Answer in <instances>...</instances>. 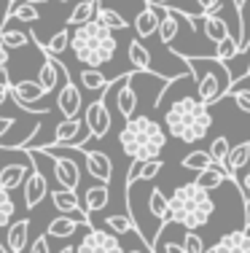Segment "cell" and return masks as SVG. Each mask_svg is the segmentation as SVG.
<instances>
[{"label": "cell", "instance_id": "obj_1", "mask_svg": "<svg viewBox=\"0 0 250 253\" xmlns=\"http://www.w3.org/2000/svg\"><path fill=\"white\" fill-rule=\"evenodd\" d=\"M70 51L86 68H105V65H110L116 59V51H118L116 33L105 25H100L97 19H92L81 27H73Z\"/></svg>", "mask_w": 250, "mask_h": 253}, {"label": "cell", "instance_id": "obj_2", "mask_svg": "<svg viewBox=\"0 0 250 253\" xmlns=\"http://www.w3.org/2000/svg\"><path fill=\"white\" fill-rule=\"evenodd\" d=\"M164 129L172 137H178L180 143H199L207 132L213 129V116L207 111V105L199 97H180L175 100L164 113Z\"/></svg>", "mask_w": 250, "mask_h": 253}, {"label": "cell", "instance_id": "obj_3", "mask_svg": "<svg viewBox=\"0 0 250 253\" xmlns=\"http://www.w3.org/2000/svg\"><path fill=\"white\" fill-rule=\"evenodd\" d=\"M213 213H215V202H213L210 191H205L196 180L178 186L170 194V221L183 226L186 232L207 226Z\"/></svg>", "mask_w": 250, "mask_h": 253}, {"label": "cell", "instance_id": "obj_4", "mask_svg": "<svg viewBox=\"0 0 250 253\" xmlns=\"http://www.w3.org/2000/svg\"><path fill=\"white\" fill-rule=\"evenodd\" d=\"M180 59H186V65L191 68L194 84H196V97L205 102L207 108L215 105L218 100L229 97V92L234 89V78L231 70L226 68L221 59L215 57H196V54H183L175 51Z\"/></svg>", "mask_w": 250, "mask_h": 253}, {"label": "cell", "instance_id": "obj_5", "mask_svg": "<svg viewBox=\"0 0 250 253\" xmlns=\"http://www.w3.org/2000/svg\"><path fill=\"white\" fill-rule=\"evenodd\" d=\"M118 146L129 159H159L167 148V129L148 116H135L124 122L118 132Z\"/></svg>", "mask_w": 250, "mask_h": 253}, {"label": "cell", "instance_id": "obj_6", "mask_svg": "<svg viewBox=\"0 0 250 253\" xmlns=\"http://www.w3.org/2000/svg\"><path fill=\"white\" fill-rule=\"evenodd\" d=\"M105 97H108V92L100 94V97H94L86 108H83V124H86V129H89L92 137H105L110 132L113 119H110L108 105H105Z\"/></svg>", "mask_w": 250, "mask_h": 253}, {"label": "cell", "instance_id": "obj_7", "mask_svg": "<svg viewBox=\"0 0 250 253\" xmlns=\"http://www.w3.org/2000/svg\"><path fill=\"white\" fill-rule=\"evenodd\" d=\"M57 65H59V73L65 76V84H62V89H59V94H57V108H59V113H62V119H78V113L83 108L81 89L75 86L73 78L68 76V68H65L62 62H57Z\"/></svg>", "mask_w": 250, "mask_h": 253}, {"label": "cell", "instance_id": "obj_8", "mask_svg": "<svg viewBox=\"0 0 250 253\" xmlns=\"http://www.w3.org/2000/svg\"><path fill=\"white\" fill-rule=\"evenodd\" d=\"M38 151L46 154V156H51V162H54V180H57V186L70 189V191L78 189V183H81V170H78V165H75L70 156H62V154L51 151V148H43V146H40Z\"/></svg>", "mask_w": 250, "mask_h": 253}, {"label": "cell", "instance_id": "obj_9", "mask_svg": "<svg viewBox=\"0 0 250 253\" xmlns=\"http://www.w3.org/2000/svg\"><path fill=\"white\" fill-rule=\"evenodd\" d=\"M135 73H138V70H135ZM135 73H121L113 81V86H116V111L124 122L135 119V108H138V92H135L132 84H129L135 78Z\"/></svg>", "mask_w": 250, "mask_h": 253}, {"label": "cell", "instance_id": "obj_10", "mask_svg": "<svg viewBox=\"0 0 250 253\" xmlns=\"http://www.w3.org/2000/svg\"><path fill=\"white\" fill-rule=\"evenodd\" d=\"M153 8L159 11V30H156L159 43H162L164 49H170L172 41L180 33V8H167V5H153Z\"/></svg>", "mask_w": 250, "mask_h": 253}, {"label": "cell", "instance_id": "obj_11", "mask_svg": "<svg viewBox=\"0 0 250 253\" xmlns=\"http://www.w3.org/2000/svg\"><path fill=\"white\" fill-rule=\"evenodd\" d=\"M78 151L83 154V159H86L89 175H92L94 180H100V183H110V178H113V162H110V156L105 154V151H89V148H78Z\"/></svg>", "mask_w": 250, "mask_h": 253}, {"label": "cell", "instance_id": "obj_12", "mask_svg": "<svg viewBox=\"0 0 250 253\" xmlns=\"http://www.w3.org/2000/svg\"><path fill=\"white\" fill-rule=\"evenodd\" d=\"M43 94H46V89L40 86L38 81H27V78L25 81H16V84L11 81V97H14L16 105H19L22 111H27V113H30V108H33L35 102L43 97Z\"/></svg>", "mask_w": 250, "mask_h": 253}, {"label": "cell", "instance_id": "obj_13", "mask_svg": "<svg viewBox=\"0 0 250 253\" xmlns=\"http://www.w3.org/2000/svg\"><path fill=\"white\" fill-rule=\"evenodd\" d=\"M248 165H250V140H242V143H237V146H231L229 159H226V165H223V172H226V178H229V183L234 186V189H240L237 170H242V167H248Z\"/></svg>", "mask_w": 250, "mask_h": 253}, {"label": "cell", "instance_id": "obj_14", "mask_svg": "<svg viewBox=\"0 0 250 253\" xmlns=\"http://www.w3.org/2000/svg\"><path fill=\"white\" fill-rule=\"evenodd\" d=\"M22 189H25V205L33 210V208H38V205L46 200V194H49V180H46L43 172L33 165V170H30V175H27Z\"/></svg>", "mask_w": 250, "mask_h": 253}, {"label": "cell", "instance_id": "obj_15", "mask_svg": "<svg viewBox=\"0 0 250 253\" xmlns=\"http://www.w3.org/2000/svg\"><path fill=\"white\" fill-rule=\"evenodd\" d=\"M164 170V162L162 159H132V165H129V172H127V180H124V189H132L138 180H151L156 178L159 172Z\"/></svg>", "mask_w": 250, "mask_h": 253}, {"label": "cell", "instance_id": "obj_16", "mask_svg": "<svg viewBox=\"0 0 250 253\" xmlns=\"http://www.w3.org/2000/svg\"><path fill=\"white\" fill-rule=\"evenodd\" d=\"M51 194V202H54V208H57V213H65V215H70V213H78V218L83 221V224H89V213H83V208H81V202H78V194L75 191H70V189H54V191H49Z\"/></svg>", "mask_w": 250, "mask_h": 253}, {"label": "cell", "instance_id": "obj_17", "mask_svg": "<svg viewBox=\"0 0 250 253\" xmlns=\"http://www.w3.org/2000/svg\"><path fill=\"white\" fill-rule=\"evenodd\" d=\"M210 253H250V234L245 229L229 232L210 248Z\"/></svg>", "mask_w": 250, "mask_h": 253}, {"label": "cell", "instance_id": "obj_18", "mask_svg": "<svg viewBox=\"0 0 250 253\" xmlns=\"http://www.w3.org/2000/svg\"><path fill=\"white\" fill-rule=\"evenodd\" d=\"M148 208H151V215L159 226V234H162L164 229L172 224L170 221V197H164L162 189H151V194H148Z\"/></svg>", "mask_w": 250, "mask_h": 253}, {"label": "cell", "instance_id": "obj_19", "mask_svg": "<svg viewBox=\"0 0 250 253\" xmlns=\"http://www.w3.org/2000/svg\"><path fill=\"white\" fill-rule=\"evenodd\" d=\"M202 33H205V38L210 41V43H221V41L229 38V22L223 19L221 14H202Z\"/></svg>", "mask_w": 250, "mask_h": 253}, {"label": "cell", "instance_id": "obj_20", "mask_svg": "<svg viewBox=\"0 0 250 253\" xmlns=\"http://www.w3.org/2000/svg\"><path fill=\"white\" fill-rule=\"evenodd\" d=\"M30 240V218H19L11 221V226L5 229V245H8L11 253H25Z\"/></svg>", "mask_w": 250, "mask_h": 253}, {"label": "cell", "instance_id": "obj_21", "mask_svg": "<svg viewBox=\"0 0 250 253\" xmlns=\"http://www.w3.org/2000/svg\"><path fill=\"white\" fill-rule=\"evenodd\" d=\"M127 57H129V62H132V68L138 70V73H153V57H151V51L145 49V43H143L140 38L129 41ZM153 76H156V73H153Z\"/></svg>", "mask_w": 250, "mask_h": 253}, {"label": "cell", "instance_id": "obj_22", "mask_svg": "<svg viewBox=\"0 0 250 253\" xmlns=\"http://www.w3.org/2000/svg\"><path fill=\"white\" fill-rule=\"evenodd\" d=\"M108 202H110V189H108V183H94V186H89L86 189V197H83V210L86 213H100V210H105L108 208Z\"/></svg>", "mask_w": 250, "mask_h": 253}, {"label": "cell", "instance_id": "obj_23", "mask_svg": "<svg viewBox=\"0 0 250 253\" xmlns=\"http://www.w3.org/2000/svg\"><path fill=\"white\" fill-rule=\"evenodd\" d=\"M159 30V11L153 8V5H143V11H138V16H135V33H138V38H151V35H156Z\"/></svg>", "mask_w": 250, "mask_h": 253}, {"label": "cell", "instance_id": "obj_24", "mask_svg": "<svg viewBox=\"0 0 250 253\" xmlns=\"http://www.w3.org/2000/svg\"><path fill=\"white\" fill-rule=\"evenodd\" d=\"M70 35H73V30H68V27H62V30H57L54 35H51L49 41H38L35 35H30V38L35 41V46H38L40 51H46V54H51V57H59L65 49H70Z\"/></svg>", "mask_w": 250, "mask_h": 253}, {"label": "cell", "instance_id": "obj_25", "mask_svg": "<svg viewBox=\"0 0 250 253\" xmlns=\"http://www.w3.org/2000/svg\"><path fill=\"white\" fill-rule=\"evenodd\" d=\"M30 170H33V167H27V165H5L3 170H0V189L14 191V189H19V186H25Z\"/></svg>", "mask_w": 250, "mask_h": 253}, {"label": "cell", "instance_id": "obj_26", "mask_svg": "<svg viewBox=\"0 0 250 253\" xmlns=\"http://www.w3.org/2000/svg\"><path fill=\"white\" fill-rule=\"evenodd\" d=\"M78 229H83V221L81 218H73V215H57L54 221L49 224V237L54 240H68L70 234H75Z\"/></svg>", "mask_w": 250, "mask_h": 253}, {"label": "cell", "instance_id": "obj_27", "mask_svg": "<svg viewBox=\"0 0 250 253\" xmlns=\"http://www.w3.org/2000/svg\"><path fill=\"white\" fill-rule=\"evenodd\" d=\"M78 81H81V86L86 89V92H94L97 97H100V94H105V92H108V86H110V81L103 76V70H100V68H83L81 76H78Z\"/></svg>", "mask_w": 250, "mask_h": 253}, {"label": "cell", "instance_id": "obj_28", "mask_svg": "<svg viewBox=\"0 0 250 253\" xmlns=\"http://www.w3.org/2000/svg\"><path fill=\"white\" fill-rule=\"evenodd\" d=\"M83 119H62L57 126H54V143L51 146H68L70 140H78V132H81Z\"/></svg>", "mask_w": 250, "mask_h": 253}, {"label": "cell", "instance_id": "obj_29", "mask_svg": "<svg viewBox=\"0 0 250 253\" xmlns=\"http://www.w3.org/2000/svg\"><path fill=\"white\" fill-rule=\"evenodd\" d=\"M14 213H16V202L11 197V191L0 189V229H8L11 221H14ZM0 253H11L8 245L0 240Z\"/></svg>", "mask_w": 250, "mask_h": 253}, {"label": "cell", "instance_id": "obj_30", "mask_svg": "<svg viewBox=\"0 0 250 253\" xmlns=\"http://www.w3.org/2000/svg\"><path fill=\"white\" fill-rule=\"evenodd\" d=\"M105 229H108L110 234H116V237H124V234H138V226H135L132 215L124 210V213H113L105 218Z\"/></svg>", "mask_w": 250, "mask_h": 253}, {"label": "cell", "instance_id": "obj_31", "mask_svg": "<svg viewBox=\"0 0 250 253\" xmlns=\"http://www.w3.org/2000/svg\"><path fill=\"white\" fill-rule=\"evenodd\" d=\"M94 19H97L100 25H105L108 30H113V33H124V30H129V22L124 19L118 11L108 8V5H97V14H94Z\"/></svg>", "mask_w": 250, "mask_h": 253}, {"label": "cell", "instance_id": "obj_32", "mask_svg": "<svg viewBox=\"0 0 250 253\" xmlns=\"http://www.w3.org/2000/svg\"><path fill=\"white\" fill-rule=\"evenodd\" d=\"M5 19L38 22V19H40V14H38V5L25 3V0H14V3H8V8H5Z\"/></svg>", "mask_w": 250, "mask_h": 253}, {"label": "cell", "instance_id": "obj_33", "mask_svg": "<svg viewBox=\"0 0 250 253\" xmlns=\"http://www.w3.org/2000/svg\"><path fill=\"white\" fill-rule=\"evenodd\" d=\"M97 5H100V0H81V3L70 11L68 25L70 27H81V25H86V22H92L94 14H97Z\"/></svg>", "mask_w": 250, "mask_h": 253}, {"label": "cell", "instance_id": "obj_34", "mask_svg": "<svg viewBox=\"0 0 250 253\" xmlns=\"http://www.w3.org/2000/svg\"><path fill=\"white\" fill-rule=\"evenodd\" d=\"M43 54H46V51H43ZM57 70H59V65L54 62V57H51V54H46L43 65H40V70H38V78H35V81H38L40 86L46 89V94L57 89Z\"/></svg>", "mask_w": 250, "mask_h": 253}, {"label": "cell", "instance_id": "obj_35", "mask_svg": "<svg viewBox=\"0 0 250 253\" xmlns=\"http://www.w3.org/2000/svg\"><path fill=\"white\" fill-rule=\"evenodd\" d=\"M226 180H229V178H226L223 167H218V165L207 167V170H202L199 175H196V183H199L205 191H215V189H221Z\"/></svg>", "mask_w": 250, "mask_h": 253}, {"label": "cell", "instance_id": "obj_36", "mask_svg": "<svg viewBox=\"0 0 250 253\" xmlns=\"http://www.w3.org/2000/svg\"><path fill=\"white\" fill-rule=\"evenodd\" d=\"M215 162H213V156L210 151H191V154H186L180 159V167L183 170H196V172H202V170H207V167H213Z\"/></svg>", "mask_w": 250, "mask_h": 253}, {"label": "cell", "instance_id": "obj_37", "mask_svg": "<svg viewBox=\"0 0 250 253\" xmlns=\"http://www.w3.org/2000/svg\"><path fill=\"white\" fill-rule=\"evenodd\" d=\"M97 253H124L121 240L105 229H97Z\"/></svg>", "mask_w": 250, "mask_h": 253}, {"label": "cell", "instance_id": "obj_38", "mask_svg": "<svg viewBox=\"0 0 250 253\" xmlns=\"http://www.w3.org/2000/svg\"><path fill=\"white\" fill-rule=\"evenodd\" d=\"M0 41L5 43V49H25L30 43V35L22 33V30H0Z\"/></svg>", "mask_w": 250, "mask_h": 253}, {"label": "cell", "instance_id": "obj_39", "mask_svg": "<svg viewBox=\"0 0 250 253\" xmlns=\"http://www.w3.org/2000/svg\"><path fill=\"white\" fill-rule=\"evenodd\" d=\"M229 151H231V146H229V137H226V135H218L215 140L210 143V156H213V162H215L218 167L226 165V159H229Z\"/></svg>", "mask_w": 250, "mask_h": 253}, {"label": "cell", "instance_id": "obj_40", "mask_svg": "<svg viewBox=\"0 0 250 253\" xmlns=\"http://www.w3.org/2000/svg\"><path fill=\"white\" fill-rule=\"evenodd\" d=\"M237 54H240V41H237L234 35H229V38H226V41H221V43H218L215 59H221L223 65H229L231 59L237 57Z\"/></svg>", "mask_w": 250, "mask_h": 253}, {"label": "cell", "instance_id": "obj_41", "mask_svg": "<svg viewBox=\"0 0 250 253\" xmlns=\"http://www.w3.org/2000/svg\"><path fill=\"white\" fill-rule=\"evenodd\" d=\"M75 253H97V226H89L83 240L75 245Z\"/></svg>", "mask_w": 250, "mask_h": 253}, {"label": "cell", "instance_id": "obj_42", "mask_svg": "<svg viewBox=\"0 0 250 253\" xmlns=\"http://www.w3.org/2000/svg\"><path fill=\"white\" fill-rule=\"evenodd\" d=\"M180 245H183L186 253H205V240H202L196 232H186V237H183Z\"/></svg>", "mask_w": 250, "mask_h": 253}, {"label": "cell", "instance_id": "obj_43", "mask_svg": "<svg viewBox=\"0 0 250 253\" xmlns=\"http://www.w3.org/2000/svg\"><path fill=\"white\" fill-rule=\"evenodd\" d=\"M229 94L242 113H250V89H237V92H229Z\"/></svg>", "mask_w": 250, "mask_h": 253}, {"label": "cell", "instance_id": "obj_44", "mask_svg": "<svg viewBox=\"0 0 250 253\" xmlns=\"http://www.w3.org/2000/svg\"><path fill=\"white\" fill-rule=\"evenodd\" d=\"M27 253H51L49 251V234H35V240L27 245Z\"/></svg>", "mask_w": 250, "mask_h": 253}, {"label": "cell", "instance_id": "obj_45", "mask_svg": "<svg viewBox=\"0 0 250 253\" xmlns=\"http://www.w3.org/2000/svg\"><path fill=\"white\" fill-rule=\"evenodd\" d=\"M196 5H199V14H218L223 0H196Z\"/></svg>", "mask_w": 250, "mask_h": 253}, {"label": "cell", "instance_id": "obj_46", "mask_svg": "<svg viewBox=\"0 0 250 253\" xmlns=\"http://www.w3.org/2000/svg\"><path fill=\"white\" fill-rule=\"evenodd\" d=\"M19 126V122H16L14 116H0V143H3V137L8 135L11 129H16Z\"/></svg>", "mask_w": 250, "mask_h": 253}, {"label": "cell", "instance_id": "obj_47", "mask_svg": "<svg viewBox=\"0 0 250 253\" xmlns=\"http://www.w3.org/2000/svg\"><path fill=\"white\" fill-rule=\"evenodd\" d=\"M5 76H8V49L0 41V78H5Z\"/></svg>", "mask_w": 250, "mask_h": 253}, {"label": "cell", "instance_id": "obj_48", "mask_svg": "<svg viewBox=\"0 0 250 253\" xmlns=\"http://www.w3.org/2000/svg\"><path fill=\"white\" fill-rule=\"evenodd\" d=\"M8 97H11V81H8V76H5V78H0V108L5 105Z\"/></svg>", "mask_w": 250, "mask_h": 253}, {"label": "cell", "instance_id": "obj_49", "mask_svg": "<svg viewBox=\"0 0 250 253\" xmlns=\"http://www.w3.org/2000/svg\"><path fill=\"white\" fill-rule=\"evenodd\" d=\"M240 189H242V200L250 202V167L245 170V178L240 180Z\"/></svg>", "mask_w": 250, "mask_h": 253}, {"label": "cell", "instance_id": "obj_50", "mask_svg": "<svg viewBox=\"0 0 250 253\" xmlns=\"http://www.w3.org/2000/svg\"><path fill=\"white\" fill-rule=\"evenodd\" d=\"M151 5H167V8H175V0H148Z\"/></svg>", "mask_w": 250, "mask_h": 253}, {"label": "cell", "instance_id": "obj_51", "mask_svg": "<svg viewBox=\"0 0 250 253\" xmlns=\"http://www.w3.org/2000/svg\"><path fill=\"white\" fill-rule=\"evenodd\" d=\"M245 229H250V202H245Z\"/></svg>", "mask_w": 250, "mask_h": 253}, {"label": "cell", "instance_id": "obj_52", "mask_svg": "<svg viewBox=\"0 0 250 253\" xmlns=\"http://www.w3.org/2000/svg\"><path fill=\"white\" fill-rule=\"evenodd\" d=\"M14 3V0H11ZM25 3H33V5H43V3H49V0H25Z\"/></svg>", "mask_w": 250, "mask_h": 253}, {"label": "cell", "instance_id": "obj_53", "mask_svg": "<svg viewBox=\"0 0 250 253\" xmlns=\"http://www.w3.org/2000/svg\"><path fill=\"white\" fill-rule=\"evenodd\" d=\"M245 3H250V0H240V14H242V8H245ZM242 22H245V16H242ZM245 38H248V33H245Z\"/></svg>", "mask_w": 250, "mask_h": 253}, {"label": "cell", "instance_id": "obj_54", "mask_svg": "<svg viewBox=\"0 0 250 253\" xmlns=\"http://www.w3.org/2000/svg\"><path fill=\"white\" fill-rule=\"evenodd\" d=\"M59 253H75V248H70V245H68V248H62Z\"/></svg>", "mask_w": 250, "mask_h": 253}, {"label": "cell", "instance_id": "obj_55", "mask_svg": "<svg viewBox=\"0 0 250 253\" xmlns=\"http://www.w3.org/2000/svg\"><path fill=\"white\" fill-rule=\"evenodd\" d=\"M127 253H143V251H127Z\"/></svg>", "mask_w": 250, "mask_h": 253}, {"label": "cell", "instance_id": "obj_56", "mask_svg": "<svg viewBox=\"0 0 250 253\" xmlns=\"http://www.w3.org/2000/svg\"><path fill=\"white\" fill-rule=\"evenodd\" d=\"M59 3H70V0H59Z\"/></svg>", "mask_w": 250, "mask_h": 253}, {"label": "cell", "instance_id": "obj_57", "mask_svg": "<svg viewBox=\"0 0 250 253\" xmlns=\"http://www.w3.org/2000/svg\"><path fill=\"white\" fill-rule=\"evenodd\" d=\"M245 57H248V54H245ZM248 70H250V62H248Z\"/></svg>", "mask_w": 250, "mask_h": 253}, {"label": "cell", "instance_id": "obj_58", "mask_svg": "<svg viewBox=\"0 0 250 253\" xmlns=\"http://www.w3.org/2000/svg\"><path fill=\"white\" fill-rule=\"evenodd\" d=\"M8 3H11V0H8Z\"/></svg>", "mask_w": 250, "mask_h": 253}, {"label": "cell", "instance_id": "obj_59", "mask_svg": "<svg viewBox=\"0 0 250 253\" xmlns=\"http://www.w3.org/2000/svg\"><path fill=\"white\" fill-rule=\"evenodd\" d=\"M248 76H250V73H248Z\"/></svg>", "mask_w": 250, "mask_h": 253}]
</instances>
